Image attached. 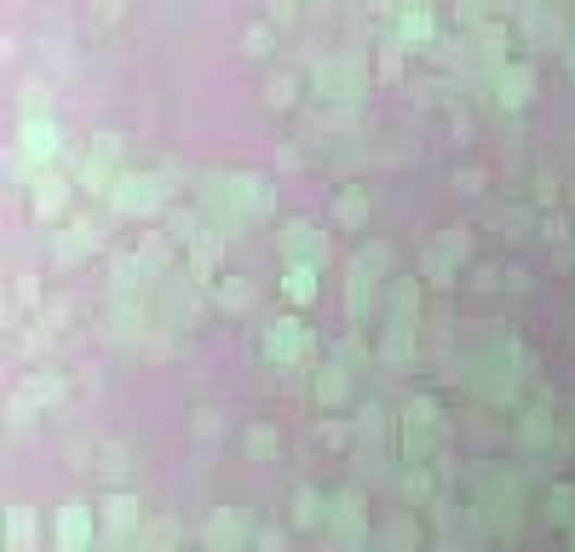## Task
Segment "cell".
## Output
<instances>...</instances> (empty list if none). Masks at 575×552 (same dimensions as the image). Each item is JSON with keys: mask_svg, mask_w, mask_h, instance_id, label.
<instances>
[{"mask_svg": "<svg viewBox=\"0 0 575 552\" xmlns=\"http://www.w3.org/2000/svg\"><path fill=\"white\" fill-rule=\"evenodd\" d=\"M380 294H386V282L363 277V271H345V294H340V305H345V317H352V329H368V322L380 317Z\"/></svg>", "mask_w": 575, "mask_h": 552, "instance_id": "5bb4252c", "label": "cell"}, {"mask_svg": "<svg viewBox=\"0 0 575 552\" xmlns=\"http://www.w3.org/2000/svg\"><path fill=\"white\" fill-rule=\"evenodd\" d=\"M506 52H512V35H506L501 24H478V58H484V70H489V75H496L501 64H512Z\"/></svg>", "mask_w": 575, "mask_h": 552, "instance_id": "484cf974", "label": "cell"}, {"mask_svg": "<svg viewBox=\"0 0 575 552\" xmlns=\"http://www.w3.org/2000/svg\"><path fill=\"white\" fill-rule=\"evenodd\" d=\"M58 150H64V133H58V121L52 115H17V133H12V173L17 179H35V173H47Z\"/></svg>", "mask_w": 575, "mask_h": 552, "instance_id": "6da1fadb", "label": "cell"}, {"mask_svg": "<svg viewBox=\"0 0 575 552\" xmlns=\"http://www.w3.org/2000/svg\"><path fill=\"white\" fill-rule=\"evenodd\" d=\"M559 191H564V179L552 173V168H547V173H536V208H547V213H552V208H559Z\"/></svg>", "mask_w": 575, "mask_h": 552, "instance_id": "d590c367", "label": "cell"}, {"mask_svg": "<svg viewBox=\"0 0 575 552\" xmlns=\"http://www.w3.org/2000/svg\"><path fill=\"white\" fill-rule=\"evenodd\" d=\"M213 305L224 317H242V311H254V282L242 277V271H224L219 282H213Z\"/></svg>", "mask_w": 575, "mask_h": 552, "instance_id": "44dd1931", "label": "cell"}, {"mask_svg": "<svg viewBox=\"0 0 575 552\" xmlns=\"http://www.w3.org/2000/svg\"><path fill=\"white\" fill-rule=\"evenodd\" d=\"M564 75L575 81V40H570V47H564Z\"/></svg>", "mask_w": 575, "mask_h": 552, "instance_id": "ee69618b", "label": "cell"}, {"mask_svg": "<svg viewBox=\"0 0 575 552\" xmlns=\"http://www.w3.org/2000/svg\"><path fill=\"white\" fill-rule=\"evenodd\" d=\"M277 254H282V265H328V231L322 224H311V219H282L277 224Z\"/></svg>", "mask_w": 575, "mask_h": 552, "instance_id": "8992f818", "label": "cell"}, {"mask_svg": "<svg viewBox=\"0 0 575 552\" xmlns=\"http://www.w3.org/2000/svg\"><path fill=\"white\" fill-rule=\"evenodd\" d=\"M541 518L559 524V529L575 524V483H552V489H547V495H541Z\"/></svg>", "mask_w": 575, "mask_h": 552, "instance_id": "4316f807", "label": "cell"}, {"mask_svg": "<svg viewBox=\"0 0 575 552\" xmlns=\"http://www.w3.org/2000/svg\"><path fill=\"white\" fill-rule=\"evenodd\" d=\"M138 518H144V506H138V495H127V489H115V495H105V506H98V524H105L110 541H127L138 529Z\"/></svg>", "mask_w": 575, "mask_h": 552, "instance_id": "2e32d148", "label": "cell"}, {"mask_svg": "<svg viewBox=\"0 0 575 552\" xmlns=\"http://www.w3.org/2000/svg\"><path fill=\"white\" fill-rule=\"evenodd\" d=\"M431 449H438V397H408L397 426V455L403 466H426Z\"/></svg>", "mask_w": 575, "mask_h": 552, "instance_id": "277c9868", "label": "cell"}, {"mask_svg": "<svg viewBox=\"0 0 575 552\" xmlns=\"http://www.w3.org/2000/svg\"><path fill=\"white\" fill-rule=\"evenodd\" d=\"M570 208H575V179H570Z\"/></svg>", "mask_w": 575, "mask_h": 552, "instance_id": "f6af8a7d", "label": "cell"}, {"mask_svg": "<svg viewBox=\"0 0 575 552\" xmlns=\"http://www.w3.org/2000/svg\"><path fill=\"white\" fill-rule=\"evenodd\" d=\"M363 552H392V547H363Z\"/></svg>", "mask_w": 575, "mask_h": 552, "instance_id": "bcb514c9", "label": "cell"}, {"mask_svg": "<svg viewBox=\"0 0 575 552\" xmlns=\"http://www.w3.org/2000/svg\"><path fill=\"white\" fill-rule=\"evenodd\" d=\"M420 282H426V289H455V277H461V265L455 259H449L443 248H438V242H431V248L420 254V271H415Z\"/></svg>", "mask_w": 575, "mask_h": 552, "instance_id": "d4e9b609", "label": "cell"}, {"mask_svg": "<svg viewBox=\"0 0 575 552\" xmlns=\"http://www.w3.org/2000/svg\"><path fill=\"white\" fill-rule=\"evenodd\" d=\"M105 248V219H93V213H70V224L52 236V259L58 265H75V259H87Z\"/></svg>", "mask_w": 575, "mask_h": 552, "instance_id": "9c48e42d", "label": "cell"}, {"mask_svg": "<svg viewBox=\"0 0 575 552\" xmlns=\"http://www.w3.org/2000/svg\"><path fill=\"white\" fill-rule=\"evenodd\" d=\"M93 150H98V156H110V161H121V133H110V127H105V133H93Z\"/></svg>", "mask_w": 575, "mask_h": 552, "instance_id": "f35d334b", "label": "cell"}, {"mask_svg": "<svg viewBox=\"0 0 575 552\" xmlns=\"http://www.w3.org/2000/svg\"><path fill=\"white\" fill-rule=\"evenodd\" d=\"M7 305H12V317H29V311H40V282H35V277H12Z\"/></svg>", "mask_w": 575, "mask_h": 552, "instance_id": "4dcf8cb0", "label": "cell"}, {"mask_svg": "<svg viewBox=\"0 0 575 552\" xmlns=\"http://www.w3.org/2000/svg\"><path fill=\"white\" fill-rule=\"evenodd\" d=\"M105 208H110V219H156V213H168V184H161V173L121 168Z\"/></svg>", "mask_w": 575, "mask_h": 552, "instance_id": "7a4b0ae2", "label": "cell"}, {"mask_svg": "<svg viewBox=\"0 0 575 552\" xmlns=\"http://www.w3.org/2000/svg\"><path fill=\"white\" fill-rule=\"evenodd\" d=\"M570 547H575V524H570Z\"/></svg>", "mask_w": 575, "mask_h": 552, "instance_id": "7dc6e473", "label": "cell"}, {"mask_svg": "<svg viewBox=\"0 0 575 552\" xmlns=\"http://www.w3.org/2000/svg\"><path fill=\"white\" fill-rule=\"evenodd\" d=\"M403 52H408L403 40L386 35V40H380V75H397V70H403Z\"/></svg>", "mask_w": 575, "mask_h": 552, "instance_id": "8d00e7d4", "label": "cell"}, {"mask_svg": "<svg viewBox=\"0 0 575 552\" xmlns=\"http://www.w3.org/2000/svg\"><path fill=\"white\" fill-rule=\"evenodd\" d=\"M357 432H363L368 443L386 438V408H380V403H363V408H357Z\"/></svg>", "mask_w": 575, "mask_h": 552, "instance_id": "e575fe53", "label": "cell"}, {"mask_svg": "<svg viewBox=\"0 0 575 552\" xmlns=\"http://www.w3.org/2000/svg\"><path fill=\"white\" fill-rule=\"evenodd\" d=\"M265 7H271V24H277V29H288V24L299 17V0H265Z\"/></svg>", "mask_w": 575, "mask_h": 552, "instance_id": "74e56055", "label": "cell"}, {"mask_svg": "<svg viewBox=\"0 0 575 552\" xmlns=\"http://www.w3.org/2000/svg\"><path fill=\"white\" fill-rule=\"evenodd\" d=\"M17 110H24V115H52V87H47V81H24V87H17Z\"/></svg>", "mask_w": 575, "mask_h": 552, "instance_id": "1f68e13d", "label": "cell"}, {"mask_svg": "<svg viewBox=\"0 0 575 552\" xmlns=\"http://www.w3.org/2000/svg\"><path fill=\"white\" fill-rule=\"evenodd\" d=\"M24 397L40 408V403H58V397H64V380H58L52 375V368H35V375L24 380Z\"/></svg>", "mask_w": 575, "mask_h": 552, "instance_id": "f546056e", "label": "cell"}, {"mask_svg": "<svg viewBox=\"0 0 575 552\" xmlns=\"http://www.w3.org/2000/svg\"><path fill=\"white\" fill-rule=\"evenodd\" d=\"M115 179H121V161L98 156V150H87V156H81V168H75L81 196H93V201H105V196L115 191Z\"/></svg>", "mask_w": 575, "mask_h": 552, "instance_id": "e0dca14e", "label": "cell"}, {"mask_svg": "<svg viewBox=\"0 0 575 552\" xmlns=\"http://www.w3.org/2000/svg\"><path fill=\"white\" fill-rule=\"evenodd\" d=\"M420 299H426L420 277H392L386 282V317H415L420 322Z\"/></svg>", "mask_w": 575, "mask_h": 552, "instance_id": "7402d4cb", "label": "cell"}, {"mask_svg": "<svg viewBox=\"0 0 575 552\" xmlns=\"http://www.w3.org/2000/svg\"><path fill=\"white\" fill-rule=\"evenodd\" d=\"M288 524H294V529H322L328 524V495H322V489L299 483L294 501H288Z\"/></svg>", "mask_w": 575, "mask_h": 552, "instance_id": "ffe728a7", "label": "cell"}, {"mask_svg": "<svg viewBox=\"0 0 575 552\" xmlns=\"http://www.w3.org/2000/svg\"><path fill=\"white\" fill-rule=\"evenodd\" d=\"M317 282H322L317 265H282V299L288 305H311L317 299Z\"/></svg>", "mask_w": 575, "mask_h": 552, "instance_id": "cb8c5ba5", "label": "cell"}, {"mask_svg": "<svg viewBox=\"0 0 575 552\" xmlns=\"http://www.w3.org/2000/svg\"><path fill=\"white\" fill-rule=\"evenodd\" d=\"M345 271H363V277H375V282L403 277V271H397V254L386 248V242H357V254L345 259Z\"/></svg>", "mask_w": 575, "mask_h": 552, "instance_id": "ac0fdd59", "label": "cell"}, {"mask_svg": "<svg viewBox=\"0 0 575 552\" xmlns=\"http://www.w3.org/2000/svg\"><path fill=\"white\" fill-rule=\"evenodd\" d=\"M242 52H248L254 64H271V52H277V24H265V17H254V24L242 29Z\"/></svg>", "mask_w": 575, "mask_h": 552, "instance_id": "83f0119b", "label": "cell"}, {"mask_svg": "<svg viewBox=\"0 0 575 552\" xmlns=\"http://www.w3.org/2000/svg\"><path fill=\"white\" fill-rule=\"evenodd\" d=\"M311 397L322 408H340L345 397H352V368H345V363H322L317 380H311Z\"/></svg>", "mask_w": 575, "mask_h": 552, "instance_id": "603a6c76", "label": "cell"}, {"mask_svg": "<svg viewBox=\"0 0 575 552\" xmlns=\"http://www.w3.org/2000/svg\"><path fill=\"white\" fill-rule=\"evenodd\" d=\"M368 219H375V196H368L363 184H340L334 191V224L345 236H363Z\"/></svg>", "mask_w": 575, "mask_h": 552, "instance_id": "9a60e30c", "label": "cell"}, {"mask_svg": "<svg viewBox=\"0 0 575 552\" xmlns=\"http://www.w3.org/2000/svg\"><path fill=\"white\" fill-rule=\"evenodd\" d=\"M265 105H271L277 115H288L299 105V75H288V70H277L271 81H265Z\"/></svg>", "mask_w": 575, "mask_h": 552, "instance_id": "f1b7e54d", "label": "cell"}, {"mask_svg": "<svg viewBox=\"0 0 575 552\" xmlns=\"http://www.w3.org/2000/svg\"><path fill=\"white\" fill-rule=\"evenodd\" d=\"M242 449H248L254 461H271L277 455V432L271 426H248V432H242Z\"/></svg>", "mask_w": 575, "mask_h": 552, "instance_id": "d6a6232c", "label": "cell"}, {"mask_svg": "<svg viewBox=\"0 0 575 552\" xmlns=\"http://www.w3.org/2000/svg\"><path fill=\"white\" fill-rule=\"evenodd\" d=\"M392 35L403 47H431V40H438V7H431V0H403L392 12Z\"/></svg>", "mask_w": 575, "mask_h": 552, "instance_id": "4fadbf2b", "label": "cell"}, {"mask_svg": "<svg viewBox=\"0 0 575 552\" xmlns=\"http://www.w3.org/2000/svg\"><path fill=\"white\" fill-rule=\"evenodd\" d=\"M461 24H478V0H461Z\"/></svg>", "mask_w": 575, "mask_h": 552, "instance_id": "b9f144b4", "label": "cell"}, {"mask_svg": "<svg viewBox=\"0 0 575 552\" xmlns=\"http://www.w3.org/2000/svg\"><path fill=\"white\" fill-rule=\"evenodd\" d=\"M317 352V334L305 329L299 317H277V322H265V363H277V368H299V363H311Z\"/></svg>", "mask_w": 575, "mask_h": 552, "instance_id": "5b68a950", "label": "cell"}, {"mask_svg": "<svg viewBox=\"0 0 575 552\" xmlns=\"http://www.w3.org/2000/svg\"><path fill=\"white\" fill-rule=\"evenodd\" d=\"M75 191L81 184L75 179H64V173H35L29 179V208H35V219L40 224H64L70 219V208H75Z\"/></svg>", "mask_w": 575, "mask_h": 552, "instance_id": "ba28073f", "label": "cell"}, {"mask_svg": "<svg viewBox=\"0 0 575 552\" xmlns=\"http://www.w3.org/2000/svg\"><path fill=\"white\" fill-rule=\"evenodd\" d=\"M40 547V518L29 501H12L7 506V552H35Z\"/></svg>", "mask_w": 575, "mask_h": 552, "instance_id": "d6986e66", "label": "cell"}, {"mask_svg": "<svg viewBox=\"0 0 575 552\" xmlns=\"http://www.w3.org/2000/svg\"><path fill=\"white\" fill-rule=\"evenodd\" d=\"M322 541L334 552H363L368 547V501L357 483H345L328 495V524H322Z\"/></svg>", "mask_w": 575, "mask_h": 552, "instance_id": "3957f363", "label": "cell"}, {"mask_svg": "<svg viewBox=\"0 0 575 552\" xmlns=\"http://www.w3.org/2000/svg\"><path fill=\"white\" fill-rule=\"evenodd\" d=\"M438 248L455 259V265H466V259H472V231H466V224H455V231H438Z\"/></svg>", "mask_w": 575, "mask_h": 552, "instance_id": "836d02e7", "label": "cell"}, {"mask_svg": "<svg viewBox=\"0 0 575 552\" xmlns=\"http://www.w3.org/2000/svg\"><path fill=\"white\" fill-rule=\"evenodd\" d=\"M254 536H259V529L248 524L242 506H219V513H208V524H201V547H208V552H242Z\"/></svg>", "mask_w": 575, "mask_h": 552, "instance_id": "30bf717a", "label": "cell"}, {"mask_svg": "<svg viewBox=\"0 0 575 552\" xmlns=\"http://www.w3.org/2000/svg\"><path fill=\"white\" fill-rule=\"evenodd\" d=\"M489 93H496V105L506 115H518L529 98H536V70H529L524 58H512V64H501L496 75H489Z\"/></svg>", "mask_w": 575, "mask_h": 552, "instance_id": "8fae6325", "label": "cell"}, {"mask_svg": "<svg viewBox=\"0 0 575 552\" xmlns=\"http://www.w3.org/2000/svg\"><path fill=\"white\" fill-rule=\"evenodd\" d=\"M254 547H259V552H282L288 541H282V529H259V536H254Z\"/></svg>", "mask_w": 575, "mask_h": 552, "instance_id": "ab89813d", "label": "cell"}, {"mask_svg": "<svg viewBox=\"0 0 575 552\" xmlns=\"http://www.w3.org/2000/svg\"><path fill=\"white\" fill-rule=\"evenodd\" d=\"M397 483H403V489H408V495H415V501L426 495V473H408V478H397Z\"/></svg>", "mask_w": 575, "mask_h": 552, "instance_id": "60d3db41", "label": "cell"}, {"mask_svg": "<svg viewBox=\"0 0 575 552\" xmlns=\"http://www.w3.org/2000/svg\"><path fill=\"white\" fill-rule=\"evenodd\" d=\"M363 7H375V12H397L403 0H363Z\"/></svg>", "mask_w": 575, "mask_h": 552, "instance_id": "7bdbcfd3", "label": "cell"}, {"mask_svg": "<svg viewBox=\"0 0 575 552\" xmlns=\"http://www.w3.org/2000/svg\"><path fill=\"white\" fill-rule=\"evenodd\" d=\"M219 259H224V236L213 231V224H201V231L184 242V277H191V289L213 294V282L224 277V271H219Z\"/></svg>", "mask_w": 575, "mask_h": 552, "instance_id": "52a82bcc", "label": "cell"}, {"mask_svg": "<svg viewBox=\"0 0 575 552\" xmlns=\"http://www.w3.org/2000/svg\"><path fill=\"white\" fill-rule=\"evenodd\" d=\"M93 529H98L93 506L64 501V506L52 513V547H58V552H87V547H93Z\"/></svg>", "mask_w": 575, "mask_h": 552, "instance_id": "7c38bea8", "label": "cell"}]
</instances>
